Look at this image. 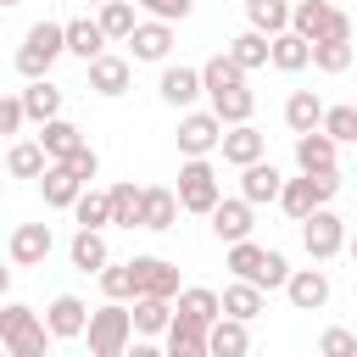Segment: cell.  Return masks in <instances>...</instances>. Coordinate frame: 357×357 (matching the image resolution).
<instances>
[{
  "label": "cell",
  "mask_w": 357,
  "mask_h": 357,
  "mask_svg": "<svg viewBox=\"0 0 357 357\" xmlns=\"http://www.w3.org/2000/svg\"><path fill=\"white\" fill-rule=\"evenodd\" d=\"M84 340H89V357H123V351H128V340H134V307H123V301H112V296H106V307H95V312H89Z\"/></svg>",
  "instance_id": "1"
},
{
  "label": "cell",
  "mask_w": 357,
  "mask_h": 357,
  "mask_svg": "<svg viewBox=\"0 0 357 357\" xmlns=\"http://www.w3.org/2000/svg\"><path fill=\"white\" fill-rule=\"evenodd\" d=\"M61 50H67V22H33L22 33V45H17V73L22 78H45Z\"/></svg>",
  "instance_id": "2"
},
{
  "label": "cell",
  "mask_w": 357,
  "mask_h": 357,
  "mask_svg": "<svg viewBox=\"0 0 357 357\" xmlns=\"http://www.w3.org/2000/svg\"><path fill=\"white\" fill-rule=\"evenodd\" d=\"M45 335H50V324H39L33 307L6 301V312H0V346H6V357H45Z\"/></svg>",
  "instance_id": "3"
},
{
  "label": "cell",
  "mask_w": 357,
  "mask_h": 357,
  "mask_svg": "<svg viewBox=\"0 0 357 357\" xmlns=\"http://www.w3.org/2000/svg\"><path fill=\"white\" fill-rule=\"evenodd\" d=\"M340 190V167H324V173H301V178H284V195H279V206L301 223V218H312L318 206H329V195Z\"/></svg>",
  "instance_id": "4"
},
{
  "label": "cell",
  "mask_w": 357,
  "mask_h": 357,
  "mask_svg": "<svg viewBox=\"0 0 357 357\" xmlns=\"http://www.w3.org/2000/svg\"><path fill=\"white\" fill-rule=\"evenodd\" d=\"M178 201H184V212H212V206L223 201L218 167H212L206 156H184V167H178Z\"/></svg>",
  "instance_id": "5"
},
{
  "label": "cell",
  "mask_w": 357,
  "mask_h": 357,
  "mask_svg": "<svg viewBox=\"0 0 357 357\" xmlns=\"http://www.w3.org/2000/svg\"><path fill=\"white\" fill-rule=\"evenodd\" d=\"M290 28L307 33V39H351V17L340 6H329V0H296Z\"/></svg>",
  "instance_id": "6"
},
{
  "label": "cell",
  "mask_w": 357,
  "mask_h": 357,
  "mask_svg": "<svg viewBox=\"0 0 357 357\" xmlns=\"http://www.w3.org/2000/svg\"><path fill=\"white\" fill-rule=\"evenodd\" d=\"M301 245H307L312 262H329V257L346 251V223H340L329 206H318L312 218H301Z\"/></svg>",
  "instance_id": "7"
},
{
  "label": "cell",
  "mask_w": 357,
  "mask_h": 357,
  "mask_svg": "<svg viewBox=\"0 0 357 357\" xmlns=\"http://www.w3.org/2000/svg\"><path fill=\"white\" fill-rule=\"evenodd\" d=\"M223 145V117L218 112H184L178 117V151L184 156H212Z\"/></svg>",
  "instance_id": "8"
},
{
  "label": "cell",
  "mask_w": 357,
  "mask_h": 357,
  "mask_svg": "<svg viewBox=\"0 0 357 357\" xmlns=\"http://www.w3.org/2000/svg\"><path fill=\"white\" fill-rule=\"evenodd\" d=\"M50 223H17L11 229V240H6V257L17 262V268H39L45 257H50Z\"/></svg>",
  "instance_id": "9"
},
{
  "label": "cell",
  "mask_w": 357,
  "mask_h": 357,
  "mask_svg": "<svg viewBox=\"0 0 357 357\" xmlns=\"http://www.w3.org/2000/svg\"><path fill=\"white\" fill-rule=\"evenodd\" d=\"M284 296H290L296 312H318V307L329 301V273H324V268H290Z\"/></svg>",
  "instance_id": "10"
},
{
  "label": "cell",
  "mask_w": 357,
  "mask_h": 357,
  "mask_svg": "<svg viewBox=\"0 0 357 357\" xmlns=\"http://www.w3.org/2000/svg\"><path fill=\"white\" fill-rule=\"evenodd\" d=\"M89 67V89L95 95H106V100H117L123 89H128V78H134V67H128V56H112V50H100L95 61H84Z\"/></svg>",
  "instance_id": "11"
},
{
  "label": "cell",
  "mask_w": 357,
  "mask_h": 357,
  "mask_svg": "<svg viewBox=\"0 0 357 357\" xmlns=\"http://www.w3.org/2000/svg\"><path fill=\"white\" fill-rule=\"evenodd\" d=\"M218 151H223V162H229V167H251V162H262L268 139H262V128H251V123H229Z\"/></svg>",
  "instance_id": "12"
},
{
  "label": "cell",
  "mask_w": 357,
  "mask_h": 357,
  "mask_svg": "<svg viewBox=\"0 0 357 357\" xmlns=\"http://www.w3.org/2000/svg\"><path fill=\"white\" fill-rule=\"evenodd\" d=\"M335 156H340V139H335L329 128L296 134V167H301V173H324V167H335Z\"/></svg>",
  "instance_id": "13"
},
{
  "label": "cell",
  "mask_w": 357,
  "mask_h": 357,
  "mask_svg": "<svg viewBox=\"0 0 357 357\" xmlns=\"http://www.w3.org/2000/svg\"><path fill=\"white\" fill-rule=\"evenodd\" d=\"M39 195H45V206H56V212H73V201L84 195V178H78L67 162H50V167L39 173Z\"/></svg>",
  "instance_id": "14"
},
{
  "label": "cell",
  "mask_w": 357,
  "mask_h": 357,
  "mask_svg": "<svg viewBox=\"0 0 357 357\" xmlns=\"http://www.w3.org/2000/svg\"><path fill=\"white\" fill-rule=\"evenodd\" d=\"M206 329H212V324H201V318H190V312H173V324H167V335H162L167 357H206Z\"/></svg>",
  "instance_id": "15"
},
{
  "label": "cell",
  "mask_w": 357,
  "mask_h": 357,
  "mask_svg": "<svg viewBox=\"0 0 357 357\" xmlns=\"http://www.w3.org/2000/svg\"><path fill=\"white\" fill-rule=\"evenodd\" d=\"M156 95L167 106H195V95H206V78H201V67H162Z\"/></svg>",
  "instance_id": "16"
},
{
  "label": "cell",
  "mask_w": 357,
  "mask_h": 357,
  "mask_svg": "<svg viewBox=\"0 0 357 357\" xmlns=\"http://www.w3.org/2000/svg\"><path fill=\"white\" fill-rule=\"evenodd\" d=\"M206 218H212V234H218L223 245H234V240H251V201H245V195H234V201H218Z\"/></svg>",
  "instance_id": "17"
},
{
  "label": "cell",
  "mask_w": 357,
  "mask_h": 357,
  "mask_svg": "<svg viewBox=\"0 0 357 357\" xmlns=\"http://www.w3.org/2000/svg\"><path fill=\"white\" fill-rule=\"evenodd\" d=\"M134 273H139V296H178L184 284H178V262H167V257H134Z\"/></svg>",
  "instance_id": "18"
},
{
  "label": "cell",
  "mask_w": 357,
  "mask_h": 357,
  "mask_svg": "<svg viewBox=\"0 0 357 357\" xmlns=\"http://www.w3.org/2000/svg\"><path fill=\"white\" fill-rule=\"evenodd\" d=\"M45 324H50V340H78V335L89 329V307H84L78 296H56V301L45 307Z\"/></svg>",
  "instance_id": "19"
},
{
  "label": "cell",
  "mask_w": 357,
  "mask_h": 357,
  "mask_svg": "<svg viewBox=\"0 0 357 357\" xmlns=\"http://www.w3.org/2000/svg\"><path fill=\"white\" fill-rule=\"evenodd\" d=\"M128 50H134V61H167V50H173V22H162V17L139 22V28L128 33Z\"/></svg>",
  "instance_id": "20"
},
{
  "label": "cell",
  "mask_w": 357,
  "mask_h": 357,
  "mask_svg": "<svg viewBox=\"0 0 357 357\" xmlns=\"http://www.w3.org/2000/svg\"><path fill=\"white\" fill-rule=\"evenodd\" d=\"M240 195H245L251 206L279 201V195H284V173H279L273 162H251V167H240Z\"/></svg>",
  "instance_id": "21"
},
{
  "label": "cell",
  "mask_w": 357,
  "mask_h": 357,
  "mask_svg": "<svg viewBox=\"0 0 357 357\" xmlns=\"http://www.w3.org/2000/svg\"><path fill=\"white\" fill-rule=\"evenodd\" d=\"M206 351H212V357H240V351H251V329H245V318L223 312V318L206 329Z\"/></svg>",
  "instance_id": "22"
},
{
  "label": "cell",
  "mask_w": 357,
  "mask_h": 357,
  "mask_svg": "<svg viewBox=\"0 0 357 357\" xmlns=\"http://www.w3.org/2000/svg\"><path fill=\"white\" fill-rule=\"evenodd\" d=\"M178 190H162V184H151L145 190V212H139V229H151V234H162V229H173L178 223Z\"/></svg>",
  "instance_id": "23"
},
{
  "label": "cell",
  "mask_w": 357,
  "mask_h": 357,
  "mask_svg": "<svg viewBox=\"0 0 357 357\" xmlns=\"http://www.w3.org/2000/svg\"><path fill=\"white\" fill-rule=\"evenodd\" d=\"M229 56H234L245 73H257V67H268V61H273V33H262V28L234 33V39H229Z\"/></svg>",
  "instance_id": "24"
},
{
  "label": "cell",
  "mask_w": 357,
  "mask_h": 357,
  "mask_svg": "<svg viewBox=\"0 0 357 357\" xmlns=\"http://www.w3.org/2000/svg\"><path fill=\"white\" fill-rule=\"evenodd\" d=\"M67 257H73V268H78V273H100V268L112 262V251H106V234H100V229H78V234H73V245H67Z\"/></svg>",
  "instance_id": "25"
},
{
  "label": "cell",
  "mask_w": 357,
  "mask_h": 357,
  "mask_svg": "<svg viewBox=\"0 0 357 357\" xmlns=\"http://www.w3.org/2000/svg\"><path fill=\"white\" fill-rule=\"evenodd\" d=\"M106 50V28H100V17L89 22V17H73L67 22V56H78V61H95Z\"/></svg>",
  "instance_id": "26"
},
{
  "label": "cell",
  "mask_w": 357,
  "mask_h": 357,
  "mask_svg": "<svg viewBox=\"0 0 357 357\" xmlns=\"http://www.w3.org/2000/svg\"><path fill=\"white\" fill-rule=\"evenodd\" d=\"M273 67H279V73H301V67H312V39L296 33V28L273 33Z\"/></svg>",
  "instance_id": "27"
},
{
  "label": "cell",
  "mask_w": 357,
  "mask_h": 357,
  "mask_svg": "<svg viewBox=\"0 0 357 357\" xmlns=\"http://www.w3.org/2000/svg\"><path fill=\"white\" fill-rule=\"evenodd\" d=\"M39 145L50 151V162H67V156L84 145V128L67 123V117H50V123H39Z\"/></svg>",
  "instance_id": "28"
},
{
  "label": "cell",
  "mask_w": 357,
  "mask_h": 357,
  "mask_svg": "<svg viewBox=\"0 0 357 357\" xmlns=\"http://www.w3.org/2000/svg\"><path fill=\"white\" fill-rule=\"evenodd\" d=\"M173 301L167 296H134V335H167V324H173Z\"/></svg>",
  "instance_id": "29"
},
{
  "label": "cell",
  "mask_w": 357,
  "mask_h": 357,
  "mask_svg": "<svg viewBox=\"0 0 357 357\" xmlns=\"http://www.w3.org/2000/svg\"><path fill=\"white\" fill-rule=\"evenodd\" d=\"M324 100L312 95V89H296L290 100H284V123H290V134H307V128H324Z\"/></svg>",
  "instance_id": "30"
},
{
  "label": "cell",
  "mask_w": 357,
  "mask_h": 357,
  "mask_svg": "<svg viewBox=\"0 0 357 357\" xmlns=\"http://www.w3.org/2000/svg\"><path fill=\"white\" fill-rule=\"evenodd\" d=\"M45 167H50V151H45L39 139H17V145L6 151V173H11V178H39Z\"/></svg>",
  "instance_id": "31"
},
{
  "label": "cell",
  "mask_w": 357,
  "mask_h": 357,
  "mask_svg": "<svg viewBox=\"0 0 357 357\" xmlns=\"http://www.w3.org/2000/svg\"><path fill=\"white\" fill-rule=\"evenodd\" d=\"M173 307L190 312V318H201V324H218V318H223V296L206 290V284H184V290L173 296Z\"/></svg>",
  "instance_id": "32"
},
{
  "label": "cell",
  "mask_w": 357,
  "mask_h": 357,
  "mask_svg": "<svg viewBox=\"0 0 357 357\" xmlns=\"http://www.w3.org/2000/svg\"><path fill=\"white\" fill-rule=\"evenodd\" d=\"M212 112H218L223 123H251V112H257V95H251L245 84H229V89H212Z\"/></svg>",
  "instance_id": "33"
},
{
  "label": "cell",
  "mask_w": 357,
  "mask_h": 357,
  "mask_svg": "<svg viewBox=\"0 0 357 357\" xmlns=\"http://www.w3.org/2000/svg\"><path fill=\"white\" fill-rule=\"evenodd\" d=\"M290 11H296V0H245V22L262 28V33H284Z\"/></svg>",
  "instance_id": "34"
},
{
  "label": "cell",
  "mask_w": 357,
  "mask_h": 357,
  "mask_svg": "<svg viewBox=\"0 0 357 357\" xmlns=\"http://www.w3.org/2000/svg\"><path fill=\"white\" fill-rule=\"evenodd\" d=\"M22 100H28V117H33V123H50V117H61V89H56L50 78H28Z\"/></svg>",
  "instance_id": "35"
},
{
  "label": "cell",
  "mask_w": 357,
  "mask_h": 357,
  "mask_svg": "<svg viewBox=\"0 0 357 357\" xmlns=\"http://www.w3.org/2000/svg\"><path fill=\"white\" fill-rule=\"evenodd\" d=\"M73 218H78V229H106L112 223V190H89L84 184V195L73 201Z\"/></svg>",
  "instance_id": "36"
},
{
  "label": "cell",
  "mask_w": 357,
  "mask_h": 357,
  "mask_svg": "<svg viewBox=\"0 0 357 357\" xmlns=\"http://www.w3.org/2000/svg\"><path fill=\"white\" fill-rule=\"evenodd\" d=\"M139 212H145V190L139 184H112V223L139 229Z\"/></svg>",
  "instance_id": "37"
},
{
  "label": "cell",
  "mask_w": 357,
  "mask_h": 357,
  "mask_svg": "<svg viewBox=\"0 0 357 357\" xmlns=\"http://www.w3.org/2000/svg\"><path fill=\"white\" fill-rule=\"evenodd\" d=\"M262 307H268V301H262V284H251V279H234V284L223 290V312H234V318H245V324H251Z\"/></svg>",
  "instance_id": "38"
},
{
  "label": "cell",
  "mask_w": 357,
  "mask_h": 357,
  "mask_svg": "<svg viewBox=\"0 0 357 357\" xmlns=\"http://www.w3.org/2000/svg\"><path fill=\"white\" fill-rule=\"evenodd\" d=\"M262 262H268V251H262V245H251V240H234V245H229V273H234V279L262 284Z\"/></svg>",
  "instance_id": "39"
},
{
  "label": "cell",
  "mask_w": 357,
  "mask_h": 357,
  "mask_svg": "<svg viewBox=\"0 0 357 357\" xmlns=\"http://www.w3.org/2000/svg\"><path fill=\"white\" fill-rule=\"evenodd\" d=\"M95 279H100V290H106L112 301H128V296H139V273H134V262H106Z\"/></svg>",
  "instance_id": "40"
},
{
  "label": "cell",
  "mask_w": 357,
  "mask_h": 357,
  "mask_svg": "<svg viewBox=\"0 0 357 357\" xmlns=\"http://www.w3.org/2000/svg\"><path fill=\"white\" fill-rule=\"evenodd\" d=\"M351 39H312V67L318 73H346L351 67Z\"/></svg>",
  "instance_id": "41"
},
{
  "label": "cell",
  "mask_w": 357,
  "mask_h": 357,
  "mask_svg": "<svg viewBox=\"0 0 357 357\" xmlns=\"http://www.w3.org/2000/svg\"><path fill=\"white\" fill-rule=\"evenodd\" d=\"M100 28H106V39H123V45H128V33L139 28V17H134L128 0H106V6H100Z\"/></svg>",
  "instance_id": "42"
},
{
  "label": "cell",
  "mask_w": 357,
  "mask_h": 357,
  "mask_svg": "<svg viewBox=\"0 0 357 357\" xmlns=\"http://www.w3.org/2000/svg\"><path fill=\"white\" fill-rule=\"evenodd\" d=\"M201 78H206V95H212V89H229V84H245V67H240L229 50H218V56L201 67Z\"/></svg>",
  "instance_id": "43"
},
{
  "label": "cell",
  "mask_w": 357,
  "mask_h": 357,
  "mask_svg": "<svg viewBox=\"0 0 357 357\" xmlns=\"http://www.w3.org/2000/svg\"><path fill=\"white\" fill-rule=\"evenodd\" d=\"M324 128H329L340 145H357V106H329V112H324Z\"/></svg>",
  "instance_id": "44"
},
{
  "label": "cell",
  "mask_w": 357,
  "mask_h": 357,
  "mask_svg": "<svg viewBox=\"0 0 357 357\" xmlns=\"http://www.w3.org/2000/svg\"><path fill=\"white\" fill-rule=\"evenodd\" d=\"M22 123H28V100H22V89H17V95L0 100V134H22Z\"/></svg>",
  "instance_id": "45"
},
{
  "label": "cell",
  "mask_w": 357,
  "mask_h": 357,
  "mask_svg": "<svg viewBox=\"0 0 357 357\" xmlns=\"http://www.w3.org/2000/svg\"><path fill=\"white\" fill-rule=\"evenodd\" d=\"M318 351L324 357H357V335L351 329H324L318 335Z\"/></svg>",
  "instance_id": "46"
},
{
  "label": "cell",
  "mask_w": 357,
  "mask_h": 357,
  "mask_svg": "<svg viewBox=\"0 0 357 357\" xmlns=\"http://www.w3.org/2000/svg\"><path fill=\"white\" fill-rule=\"evenodd\" d=\"M134 6H139V11H151V17H162V22H184L195 0H134Z\"/></svg>",
  "instance_id": "47"
},
{
  "label": "cell",
  "mask_w": 357,
  "mask_h": 357,
  "mask_svg": "<svg viewBox=\"0 0 357 357\" xmlns=\"http://www.w3.org/2000/svg\"><path fill=\"white\" fill-rule=\"evenodd\" d=\"M67 167H73V173H78V178H84V184H89V178H95V173H100V156H95V151H89V139H84V145H78V151H73V156H67Z\"/></svg>",
  "instance_id": "48"
},
{
  "label": "cell",
  "mask_w": 357,
  "mask_h": 357,
  "mask_svg": "<svg viewBox=\"0 0 357 357\" xmlns=\"http://www.w3.org/2000/svg\"><path fill=\"white\" fill-rule=\"evenodd\" d=\"M346 251H351V262H357V234H351V240H346Z\"/></svg>",
  "instance_id": "49"
},
{
  "label": "cell",
  "mask_w": 357,
  "mask_h": 357,
  "mask_svg": "<svg viewBox=\"0 0 357 357\" xmlns=\"http://www.w3.org/2000/svg\"><path fill=\"white\" fill-rule=\"evenodd\" d=\"M0 6H17V0H0Z\"/></svg>",
  "instance_id": "50"
},
{
  "label": "cell",
  "mask_w": 357,
  "mask_h": 357,
  "mask_svg": "<svg viewBox=\"0 0 357 357\" xmlns=\"http://www.w3.org/2000/svg\"><path fill=\"white\" fill-rule=\"evenodd\" d=\"M89 6H106V0H89Z\"/></svg>",
  "instance_id": "51"
}]
</instances>
